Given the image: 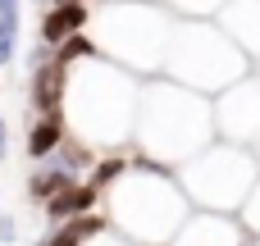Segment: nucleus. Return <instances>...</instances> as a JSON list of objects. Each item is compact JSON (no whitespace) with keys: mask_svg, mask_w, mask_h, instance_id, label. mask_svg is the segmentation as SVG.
Returning <instances> with one entry per match:
<instances>
[{"mask_svg":"<svg viewBox=\"0 0 260 246\" xmlns=\"http://www.w3.org/2000/svg\"><path fill=\"white\" fill-rule=\"evenodd\" d=\"M59 142H64V119H59V114H50V119H41V123L32 128L27 151H32V160H46V155H50Z\"/></svg>","mask_w":260,"mask_h":246,"instance_id":"nucleus-6","label":"nucleus"},{"mask_svg":"<svg viewBox=\"0 0 260 246\" xmlns=\"http://www.w3.org/2000/svg\"><path fill=\"white\" fill-rule=\"evenodd\" d=\"M82 55H91V41H87L82 32H78V37H69V41L55 50V59H59V64H73V59H82Z\"/></svg>","mask_w":260,"mask_h":246,"instance_id":"nucleus-7","label":"nucleus"},{"mask_svg":"<svg viewBox=\"0 0 260 246\" xmlns=\"http://www.w3.org/2000/svg\"><path fill=\"white\" fill-rule=\"evenodd\" d=\"M55 5H87V0H55Z\"/></svg>","mask_w":260,"mask_h":246,"instance_id":"nucleus-11","label":"nucleus"},{"mask_svg":"<svg viewBox=\"0 0 260 246\" xmlns=\"http://www.w3.org/2000/svg\"><path fill=\"white\" fill-rule=\"evenodd\" d=\"M119 173H123V160H105V164H96V169H91V187L101 192V187H105V183H114Z\"/></svg>","mask_w":260,"mask_h":246,"instance_id":"nucleus-8","label":"nucleus"},{"mask_svg":"<svg viewBox=\"0 0 260 246\" xmlns=\"http://www.w3.org/2000/svg\"><path fill=\"white\" fill-rule=\"evenodd\" d=\"M96 233H101V215H82V219H73V224H59L41 246H87Z\"/></svg>","mask_w":260,"mask_h":246,"instance_id":"nucleus-4","label":"nucleus"},{"mask_svg":"<svg viewBox=\"0 0 260 246\" xmlns=\"http://www.w3.org/2000/svg\"><path fill=\"white\" fill-rule=\"evenodd\" d=\"M0 242H5V246H14V242H18V224H14L9 215H0Z\"/></svg>","mask_w":260,"mask_h":246,"instance_id":"nucleus-9","label":"nucleus"},{"mask_svg":"<svg viewBox=\"0 0 260 246\" xmlns=\"http://www.w3.org/2000/svg\"><path fill=\"white\" fill-rule=\"evenodd\" d=\"M82 27H87V9H82V5H50V14L41 18V41L59 50V46H64L69 37H78Z\"/></svg>","mask_w":260,"mask_h":246,"instance_id":"nucleus-3","label":"nucleus"},{"mask_svg":"<svg viewBox=\"0 0 260 246\" xmlns=\"http://www.w3.org/2000/svg\"><path fill=\"white\" fill-rule=\"evenodd\" d=\"M69 64H59V59H50V64H41L37 68V78H32V105L50 119V114H59V105H64V82H69V73H64Z\"/></svg>","mask_w":260,"mask_h":246,"instance_id":"nucleus-1","label":"nucleus"},{"mask_svg":"<svg viewBox=\"0 0 260 246\" xmlns=\"http://www.w3.org/2000/svg\"><path fill=\"white\" fill-rule=\"evenodd\" d=\"M18 14H23V0H0V68L18 50Z\"/></svg>","mask_w":260,"mask_h":246,"instance_id":"nucleus-5","label":"nucleus"},{"mask_svg":"<svg viewBox=\"0 0 260 246\" xmlns=\"http://www.w3.org/2000/svg\"><path fill=\"white\" fill-rule=\"evenodd\" d=\"M9 155V128H5V119H0V160Z\"/></svg>","mask_w":260,"mask_h":246,"instance_id":"nucleus-10","label":"nucleus"},{"mask_svg":"<svg viewBox=\"0 0 260 246\" xmlns=\"http://www.w3.org/2000/svg\"><path fill=\"white\" fill-rule=\"evenodd\" d=\"M96 196H101V192H96L91 183H87V187H82V183H73V187H64L55 201H46V215H50V224H55V228H59V224H73V219H82V215H91V210H96Z\"/></svg>","mask_w":260,"mask_h":246,"instance_id":"nucleus-2","label":"nucleus"}]
</instances>
